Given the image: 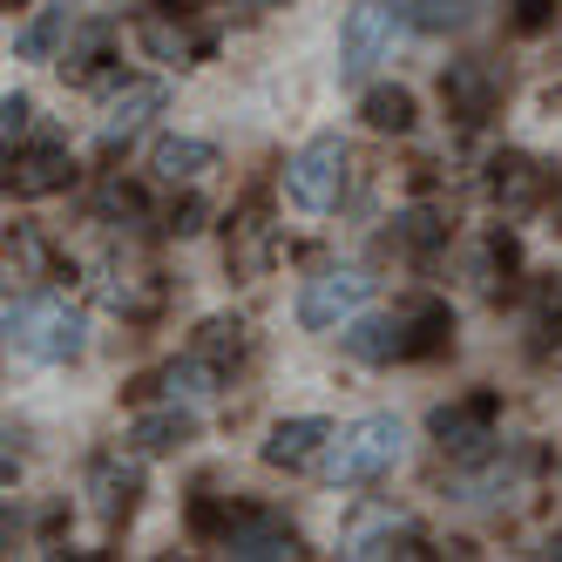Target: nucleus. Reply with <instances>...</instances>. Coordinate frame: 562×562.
I'll return each instance as SVG.
<instances>
[{"instance_id": "obj_23", "label": "nucleus", "mask_w": 562, "mask_h": 562, "mask_svg": "<svg viewBox=\"0 0 562 562\" xmlns=\"http://www.w3.org/2000/svg\"><path fill=\"white\" fill-rule=\"evenodd\" d=\"M245 346H251V339H245V318H204L190 352L217 359V367H237V359H245Z\"/></svg>"}, {"instance_id": "obj_30", "label": "nucleus", "mask_w": 562, "mask_h": 562, "mask_svg": "<svg viewBox=\"0 0 562 562\" xmlns=\"http://www.w3.org/2000/svg\"><path fill=\"white\" fill-rule=\"evenodd\" d=\"M231 8H251V14H265V8H285V0H231Z\"/></svg>"}, {"instance_id": "obj_16", "label": "nucleus", "mask_w": 562, "mask_h": 562, "mask_svg": "<svg viewBox=\"0 0 562 562\" xmlns=\"http://www.w3.org/2000/svg\"><path fill=\"white\" fill-rule=\"evenodd\" d=\"M339 339L367 367H393V359H407V318H352Z\"/></svg>"}, {"instance_id": "obj_7", "label": "nucleus", "mask_w": 562, "mask_h": 562, "mask_svg": "<svg viewBox=\"0 0 562 562\" xmlns=\"http://www.w3.org/2000/svg\"><path fill=\"white\" fill-rule=\"evenodd\" d=\"M75 183V156L68 143H34V149H8V196L34 204V196H55Z\"/></svg>"}, {"instance_id": "obj_12", "label": "nucleus", "mask_w": 562, "mask_h": 562, "mask_svg": "<svg viewBox=\"0 0 562 562\" xmlns=\"http://www.w3.org/2000/svg\"><path fill=\"white\" fill-rule=\"evenodd\" d=\"M95 285H102V299L123 318H149L156 305H164V278H156L149 265H130V258H109Z\"/></svg>"}, {"instance_id": "obj_14", "label": "nucleus", "mask_w": 562, "mask_h": 562, "mask_svg": "<svg viewBox=\"0 0 562 562\" xmlns=\"http://www.w3.org/2000/svg\"><path fill=\"white\" fill-rule=\"evenodd\" d=\"M326 448H333V427L312 420V414H299V420H278V427H271L265 461H271V468H312Z\"/></svg>"}, {"instance_id": "obj_5", "label": "nucleus", "mask_w": 562, "mask_h": 562, "mask_svg": "<svg viewBox=\"0 0 562 562\" xmlns=\"http://www.w3.org/2000/svg\"><path fill=\"white\" fill-rule=\"evenodd\" d=\"M495 414H502L495 393H468V400L434 407V414H427V434L440 440V454H481V448L495 440Z\"/></svg>"}, {"instance_id": "obj_29", "label": "nucleus", "mask_w": 562, "mask_h": 562, "mask_svg": "<svg viewBox=\"0 0 562 562\" xmlns=\"http://www.w3.org/2000/svg\"><path fill=\"white\" fill-rule=\"evenodd\" d=\"M204 217H211V204H204V196H183V204L170 211V237H196V231H204Z\"/></svg>"}, {"instance_id": "obj_3", "label": "nucleus", "mask_w": 562, "mask_h": 562, "mask_svg": "<svg viewBox=\"0 0 562 562\" xmlns=\"http://www.w3.org/2000/svg\"><path fill=\"white\" fill-rule=\"evenodd\" d=\"M367 299H373V278L359 271V265H333V271L305 278V292H299V326H305V333H346Z\"/></svg>"}, {"instance_id": "obj_1", "label": "nucleus", "mask_w": 562, "mask_h": 562, "mask_svg": "<svg viewBox=\"0 0 562 562\" xmlns=\"http://www.w3.org/2000/svg\"><path fill=\"white\" fill-rule=\"evenodd\" d=\"M400 454H407V427H400L393 414H367L346 434H333V448L318 454V474H326L333 488H367V481L400 468Z\"/></svg>"}, {"instance_id": "obj_27", "label": "nucleus", "mask_w": 562, "mask_h": 562, "mask_svg": "<svg viewBox=\"0 0 562 562\" xmlns=\"http://www.w3.org/2000/svg\"><path fill=\"white\" fill-rule=\"evenodd\" d=\"M265 258H271V224L251 211L245 224H237V245H231V271H245V278H258L265 271Z\"/></svg>"}, {"instance_id": "obj_31", "label": "nucleus", "mask_w": 562, "mask_h": 562, "mask_svg": "<svg viewBox=\"0 0 562 562\" xmlns=\"http://www.w3.org/2000/svg\"><path fill=\"white\" fill-rule=\"evenodd\" d=\"M549 555H562V529H555V542H549Z\"/></svg>"}, {"instance_id": "obj_4", "label": "nucleus", "mask_w": 562, "mask_h": 562, "mask_svg": "<svg viewBox=\"0 0 562 562\" xmlns=\"http://www.w3.org/2000/svg\"><path fill=\"white\" fill-rule=\"evenodd\" d=\"M339 190H346V143L339 136H312L285 164V196L299 211H333Z\"/></svg>"}, {"instance_id": "obj_11", "label": "nucleus", "mask_w": 562, "mask_h": 562, "mask_svg": "<svg viewBox=\"0 0 562 562\" xmlns=\"http://www.w3.org/2000/svg\"><path fill=\"white\" fill-rule=\"evenodd\" d=\"M393 48V8H352L346 14V34H339V75H367L380 55Z\"/></svg>"}, {"instance_id": "obj_8", "label": "nucleus", "mask_w": 562, "mask_h": 562, "mask_svg": "<svg viewBox=\"0 0 562 562\" xmlns=\"http://www.w3.org/2000/svg\"><path fill=\"white\" fill-rule=\"evenodd\" d=\"M143 502V461H123V454H102L89 468V508L102 515V529H123Z\"/></svg>"}, {"instance_id": "obj_28", "label": "nucleus", "mask_w": 562, "mask_h": 562, "mask_svg": "<svg viewBox=\"0 0 562 562\" xmlns=\"http://www.w3.org/2000/svg\"><path fill=\"white\" fill-rule=\"evenodd\" d=\"M27 123H34V102H27L21 89H8V102H0V143L14 149V143L27 136Z\"/></svg>"}, {"instance_id": "obj_32", "label": "nucleus", "mask_w": 562, "mask_h": 562, "mask_svg": "<svg viewBox=\"0 0 562 562\" xmlns=\"http://www.w3.org/2000/svg\"><path fill=\"white\" fill-rule=\"evenodd\" d=\"M8 8H21V0H8Z\"/></svg>"}, {"instance_id": "obj_25", "label": "nucleus", "mask_w": 562, "mask_h": 562, "mask_svg": "<svg viewBox=\"0 0 562 562\" xmlns=\"http://www.w3.org/2000/svg\"><path fill=\"white\" fill-rule=\"evenodd\" d=\"M136 34H143V48H149L156 61H170V68H190V55H196V34L177 27V21H143Z\"/></svg>"}, {"instance_id": "obj_24", "label": "nucleus", "mask_w": 562, "mask_h": 562, "mask_svg": "<svg viewBox=\"0 0 562 562\" xmlns=\"http://www.w3.org/2000/svg\"><path fill=\"white\" fill-rule=\"evenodd\" d=\"M448 339H454V312L448 305H420L407 318V359H427V352H440Z\"/></svg>"}, {"instance_id": "obj_26", "label": "nucleus", "mask_w": 562, "mask_h": 562, "mask_svg": "<svg viewBox=\"0 0 562 562\" xmlns=\"http://www.w3.org/2000/svg\"><path fill=\"white\" fill-rule=\"evenodd\" d=\"M407 21L420 34H454L474 21V0H407Z\"/></svg>"}, {"instance_id": "obj_6", "label": "nucleus", "mask_w": 562, "mask_h": 562, "mask_svg": "<svg viewBox=\"0 0 562 562\" xmlns=\"http://www.w3.org/2000/svg\"><path fill=\"white\" fill-rule=\"evenodd\" d=\"M224 555H237V562H299L305 555V542H299V529H285L278 515H265V508H245L224 529V542H217Z\"/></svg>"}, {"instance_id": "obj_2", "label": "nucleus", "mask_w": 562, "mask_h": 562, "mask_svg": "<svg viewBox=\"0 0 562 562\" xmlns=\"http://www.w3.org/2000/svg\"><path fill=\"white\" fill-rule=\"evenodd\" d=\"M8 339L48 367H68V359H82L89 326L68 299H8Z\"/></svg>"}, {"instance_id": "obj_21", "label": "nucleus", "mask_w": 562, "mask_h": 562, "mask_svg": "<svg viewBox=\"0 0 562 562\" xmlns=\"http://www.w3.org/2000/svg\"><path fill=\"white\" fill-rule=\"evenodd\" d=\"M434 245H448V224H440V211H427V204H414V211H400L393 217V231H386V251H434Z\"/></svg>"}, {"instance_id": "obj_20", "label": "nucleus", "mask_w": 562, "mask_h": 562, "mask_svg": "<svg viewBox=\"0 0 562 562\" xmlns=\"http://www.w3.org/2000/svg\"><path fill=\"white\" fill-rule=\"evenodd\" d=\"M488 196H495V204H536V196H542V170L529 164V156H495V164H488Z\"/></svg>"}, {"instance_id": "obj_18", "label": "nucleus", "mask_w": 562, "mask_h": 562, "mask_svg": "<svg viewBox=\"0 0 562 562\" xmlns=\"http://www.w3.org/2000/svg\"><path fill=\"white\" fill-rule=\"evenodd\" d=\"M149 170L164 177V183H196L204 170H217V149L196 143V136H164V143L149 149Z\"/></svg>"}, {"instance_id": "obj_15", "label": "nucleus", "mask_w": 562, "mask_h": 562, "mask_svg": "<svg viewBox=\"0 0 562 562\" xmlns=\"http://www.w3.org/2000/svg\"><path fill=\"white\" fill-rule=\"evenodd\" d=\"M68 42H75V8H68V0H55V8H42L34 21H21L14 55H21V61H61Z\"/></svg>"}, {"instance_id": "obj_13", "label": "nucleus", "mask_w": 562, "mask_h": 562, "mask_svg": "<svg viewBox=\"0 0 562 562\" xmlns=\"http://www.w3.org/2000/svg\"><path fill=\"white\" fill-rule=\"evenodd\" d=\"M346 555H359V562H386V555H427V542H420L414 521L359 515V521H352V536H346Z\"/></svg>"}, {"instance_id": "obj_17", "label": "nucleus", "mask_w": 562, "mask_h": 562, "mask_svg": "<svg viewBox=\"0 0 562 562\" xmlns=\"http://www.w3.org/2000/svg\"><path fill=\"white\" fill-rule=\"evenodd\" d=\"M190 434H196V414L183 407V400H170V407H149V414H136V427H130V440H136L143 454H177Z\"/></svg>"}, {"instance_id": "obj_19", "label": "nucleus", "mask_w": 562, "mask_h": 562, "mask_svg": "<svg viewBox=\"0 0 562 562\" xmlns=\"http://www.w3.org/2000/svg\"><path fill=\"white\" fill-rule=\"evenodd\" d=\"M359 115H367V130H380V136H407L414 130V89L380 82V89L359 95Z\"/></svg>"}, {"instance_id": "obj_9", "label": "nucleus", "mask_w": 562, "mask_h": 562, "mask_svg": "<svg viewBox=\"0 0 562 562\" xmlns=\"http://www.w3.org/2000/svg\"><path fill=\"white\" fill-rule=\"evenodd\" d=\"M440 102H448V115H461V123H481V115H495V102H502V75L481 55L448 61L440 68Z\"/></svg>"}, {"instance_id": "obj_10", "label": "nucleus", "mask_w": 562, "mask_h": 562, "mask_svg": "<svg viewBox=\"0 0 562 562\" xmlns=\"http://www.w3.org/2000/svg\"><path fill=\"white\" fill-rule=\"evenodd\" d=\"M164 102H170V89L164 82H123V95L109 102V115H102V149H123L130 136H143L156 115H164Z\"/></svg>"}, {"instance_id": "obj_22", "label": "nucleus", "mask_w": 562, "mask_h": 562, "mask_svg": "<svg viewBox=\"0 0 562 562\" xmlns=\"http://www.w3.org/2000/svg\"><path fill=\"white\" fill-rule=\"evenodd\" d=\"M217 380H224V367H217V359H204V352H183L177 367L164 373V393H170V400H204V393H217Z\"/></svg>"}]
</instances>
